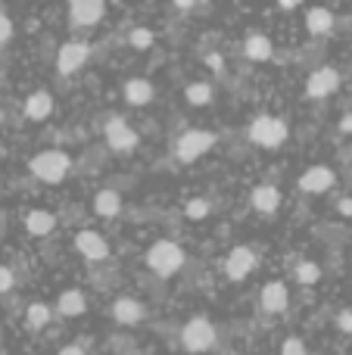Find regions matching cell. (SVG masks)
<instances>
[{
	"mask_svg": "<svg viewBox=\"0 0 352 355\" xmlns=\"http://www.w3.org/2000/svg\"><path fill=\"white\" fill-rule=\"evenodd\" d=\"M184 262H187V256L181 250V243H175V240H156L147 250V268L156 277H175L184 268Z\"/></svg>",
	"mask_w": 352,
	"mask_h": 355,
	"instance_id": "1",
	"label": "cell"
},
{
	"mask_svg": "<svg viewBox=\"0 0 352 355\" xmlns=\"http://www.w3.org/2000/svg\"><path fill=\"white\" fill-rule=\"evenodd\" d=\"M247 137L249 144H256V147L262 150H278L287 144V137H290V128H287V122L281 116H256L253 122H249L247 128Z\"/></svg>",
	"mask_w": 352,
	"mask_h": 355,
	"instance_id": "2",
	"label": "cell"
},
{
	"mask_svg": "<svg viewBox=\"0 0 352 355\" xmlns=\"http://www.w3.org/2000/svg\"><path fill=\"white\" fill-rule=\"evenodd\" d=\"M28 172L44 184H62L66 175L72 172V156L62 153V150H41V153L31 156Z\"/></svg>",
	"mask_w": 352,
	"mask_h": 355,
	"instance_id": "3",
	"label": "cell"
},
{
	"mask_svg": "<svg viewBox=\"0 0 352 355\" xmlns=\"http://www.w3.org/2000/svg\"><path fill=\"white\" fill-rule=\"evenodd\" d=\"M218 334H215V324H212L206 315H193L191 321H187L184 327H181V346H184V352H209L212 346H215Z\"/></svg>",
	"mask_w": 352,
	"mask_h": 355,
	"instance_id": "4",
	"label": "cell"
},
{
	"mask_svg": "<svg viewBox=\"0 0 352 355\" xmlns=\"http://www.w3.org/2000/svg\"><path fill=\"white\" fill-rule=\"evenodd\" d=\"M218 135L206 128H187L184 135L175 141V159L178 162H197L200 156H206L212 147H215Z\"/></svg>",
	"mask_w": 352,
	"mask_h": 355,
	"instance_id": "5",
	"label": "cell"
},
{
	"mask_svg": "<svg viewBox=\"0 0 352 355\" xmlns=\"http://www.w3.org/2000/svg\"><path fill=\"white\" fill-rule=\"evenodd\" d=\"M103 135H106V147H109L112 153H118V156H131L137 150V144H141V135H137V131L131 128L122 116L106 119Z\"/></svg>",
	"mask_w": 352,
	"mask_h": 355,
	"instance_id": "6",
	"label": "cell"
},
{
	"mask_svg": "<svg viewBox=\"0 0 352 355\" xmlns=\"http://www.w3.org/2000/svg\"><path fill=\"white\" fill-rule=\"evenodd\" d=\"M72 246L78 256L87 259V262H106V259H109V240H106L100 231H91V227L75 234Z\"/></svg>",
	"mask_w": 352,
	"mask_h": 355,
	"instance_id": "7",
	"label": "cell"
},
{
	"mask_svg": "<svg viewBox=\"0 0 352 355\" xmlns=\"http://www.w3.org/2000/svg\"><path fill=\"white\" fill-rule=\"evenodd\" d=\"M337 87H340V69H334V66H318L306 78V94L312 100L331 97V94H337Z\"/></svg>",
	"mask_w": 352,
	"mask_h": 355,
	"instance_id": "8",
	"label": "cell"
},
{
	"mask_svg": "<svg viewBox=\"0 0 352 355\" xmlns=\"http://www.w3.org/2000/svg\"><path fill=\"white\" fill-rule=\"evenodd\" d=\"M256 265H259V256L253 246H234L225 259V275H228V281H243L256 271Z\"/></svg>",
	"mask_w": 352,
	"mask_h": 355,
	"instance_id": "9",
	"label": "cell"
},
{
	"mask_svg": "<svg viewBox=\"0 0 352 355\" xmlns=\"http://www.w3.org/2000/svg\"><path fill=\"white\" fill-rule=\"evenodd\" d=\"M87 56H91V44L66 41L60 50H56V69H60V75H75L78 69H85Z\"/></svg>",
	"mask_w": 352,
	"mask_h": 355,
	"instance_id": "10",
	"label": "cell"
},
{
	"mask_svg": "<svg viewBox=\"0 0 352 355\" xmlns=\"http://www.w3.org/2000/svg\"><path fill=\"white\" fill-rule=\"evenodd\" d=\"M106 16V3L103 0H75L69 6V22L72 28H94L97 22H103Z\"/></svg>",
	"mask_w": 352,
	"mask_h": 355,
	"instance_id": "11",
	"label": "cell"
},
{
	"mask_svg": "<svg viewBox=\"0 0 352 355\" xmlns=\"http://www.w3.org/2000/svg\"><path fill=\"white\" fill-rule=\"evenodd\" d=\"M109 312H112V318H116V324H122V327H137L147 318V306H143L137 296H118Z\"/></svg>",
	"mask_w": 352,
	"mask_h": 355,
	"instance_id": "12",
	"label": "cell"
},
{
	"mask_svg": "<svg viewBox=\"0 0 352 355\" xmlns=\"http://www.w3.org/2000/svg\"><path fill=\"white\" fill-rule=\"evenodd\" d=\"M334 184H337L334 168H331V166H312V168H306V172L299 175V184H297V187L303 190V193L318 196V193H324V190H331Z\"/></svg>",
	"mask_w": 352,
	"mask_h": 355,
	"instance_id": "13",
	"label": "cell"
},
{
	"mask_svg": "<svg viewBox=\"0 0 352 355\" xmlns=\"http://www.w3.org/2000/svg\"><path fill=\"white\" fill-rule=\"evenodd\" d=\"M259 306L265 309L268 315H281L290 306V290H287L284 281H268L265 287L259 290Z\"/></svg>",
	"mask_w": 352,
	"mask_h": 355,
	"instance_id": "14",
	"label": "cell"
},
{
	"mask_svg": "<svg viewBox=\"0 0 352 355\" xmlns=\"http://www.w3.org/2000/svg\"><path fill=\"white\" fill-rule=\"evenodd\" d=\"M281 190L274 184H259V187L249 190V206L256 209L259 215H274L281 209Z\"/></svg>",
	"mask_w": 352,
	"mask_h": 355,
	"instance_id": "15",
	"label": "cell"
},
{
	"mask_svg": "<svg viewBox=\"0 0 352 355\" xmlns=\"http://www.w3.org/2000/svg\"><path fill=\"white\" fill-rule=\"evenodd\" d=\"M122 97L128 106H147L150 100L156 97V87L150 85L147 78H141V75H134V78H128L122 85Z\"/></svg>",
	"mask_w": 352,
	"mask_h": 355,
	"instance_id": "16",
	"label": "cell"
},
{
	"mask_svg": "<svg viewBox=\"0 0 352 355\" xmlns=\"http://www.w3.org/2000/svg\"><path fill=\"white\" fill-rule=\"evenodd\" d=\"M25 119H31V122H44V119L53 116V97H50V91H35L25 97Z\"/></svg>",
	"mask_w": 352,
	"mask_h": 355,
	"instance_id": "17",
	"label": "cell"
},
{
	"mask_svg": "<svg viewBox=\"0 0 352 355\" xmlns=\"http://www.w3.org/2000/svg\"><path fill=\"white\" fill-rule=\"evenodd\" d=\"M243 56L253 62H268L274 56V44L268 35H262V31H256V35H247V41H243Z\"/></svg>",
	"mask_w": 352,
	"mask_h": 355,
	"instance_id": "18",
	"label": "cell"
},
{
	"mask_svg": "<svg viewBox=\"0 0 352 355\" xmlns=\"http://www.w3.org/2000/svg\"><path fill=\"white\" fill-rule=\"evenodd\" d=\"M122 193L118 190H112V187H106V190H97L94 193V212L100 215V218H116V215H122Z\"/></svg>",
	"mask_w": 352,
	"mask_h": 355,
	"instance_id": "19",
	"label": "cell"
},
{
	"mask_svg": "<svg viewBox=\"0 0 352 355\" xmlns=\"http://www.w3.org/2000/svg\"><path fill=\"white\" fill-rule=\"evenodd\" d=\"M22 225L31 237H47V234L56 227V215L50 212V209H31V212H25Z\"/></svg>",
	"mask_w": 352,
	"mask_h": 355,
	"instance_id": "20",
	"label": "cell"
},
{
	"mask_svg": "<svg viewBox=\"0 0 352 355\" xmlns=\"http://www.w3.org/2000/svg\"><path fill=\"white\" fill-rule=\"evenodd\" d=\"M56 312L62 318H78V315L87 312V296L85 290H62L60 300H56Z\"/></svg>",
	"mask_w": 352,
	"mask_h": 355,
	"instance_id": "21",
	"label": "cell"
},
{
	"mask_svg": "<svg viewBox=\"0 0 352 355\" xmlns=\"http://www.w3.org/2000/svg\"><path fill=\"white\" fill-rule=\"evenodd\" d=\"M337 25V16L328 10V6H312L309 12H306V28H309V35L322 37V35H331Z\"/></svg>",
	"mask_w": 352,
	"mask_h": 355,
	"instance_id": "22",
	"label": "cell"
},
{
	"mask_svg": "<svg viewBox=\"0 0 352 355\" xmlns=\"http://www.w3.org/2000/svg\"><path fill=\"white\" fill-rule=\"evenodd\" d=\"M50 318H53V312H50V306L41 300L25 309V327H28V331H44V327L50 324Z\"/></svg>",
	"mask_w": 352,
	"mask_h": 355,
	"instance_id": "23",
	"label": "cell"
},
{
	"mask_svg": "<svg viewBox=\"0 0 352 355\" xmlns=\"http://www.w3.org/2000/svg\"><path fill=\"white\" fill-rule=\"evenodd\" d=\"M293 277H297V284H303V287H312V284H318L324 277V268L318 262H312V259H303V262H297V268H293Z\"/></svg>",
	"mask_w": 352,
	"mask_h": 355,
	"instance_id": "24",
	"label": "cell"
},
{
	"mask_svg": "<svg viewBox=\"0 0 352 355\" xmlns=\"http://www.w3.org/2000/svg\"><path fill=\"white\" fill-rule=\"evenodd\" d=\"M184 97H187V103L191 106H209L215 94H212L209 81H191V85L184 87Z\"/></svg>",
	"mask_w": 352,
	"mask_h": 355,
	"instance_id": "25",
	"label": "cell"
},
{
	"mask_svg": "<svg viewBox=\"0 0 352 355\" xmlns=\"http://www.w3.org/2000/svg\"><path fill=\"white\" fill-rule=\"evenodd\" d=\"M153 41H156V35L147 28V25H134V28H131V35H128L131 50H150V47H153Z\"/></svg>",
	"mask_w": 352,
	"mask_h": 355,
	"instance_id": "26",
	"label": "cell"
},
{
	"mask_svg": "<svg viewBox=\"0 0 352 355\" xmlns=\"http://www.w3.org/2000/svg\"><path fill=\"white\" fill-rule=\"evenodd\" d=\"M209 212H212V202L206 200V196H193V200H187V206H184V215H187L191 221L206 218Z\"/></svg>",
	"mask_w": 352,
	"mask_h": 355,
	"instance_id": "27",
	"label": "cell"
},
{
	"mask_svg": "<svg viewBox=\"0 0 352 355\" xmlns=\"http://www.w3.org/2000/svg\"><path fill=\"white\" fill-rule=\"evenodd\" d=\"M281 355H309V352H306V343L299 337H287L284 346H281Z\"/></svg>",
	"mask_w": 352,
	"mask_h": 355,
	"instance_id": "28",
	"label": "cell"
},
{
	"mask_svg": "<svg viewBox=\"0 0 352 355\" xmlns=\"http://www.w3.org/2000/svg\"><path fill=\"white\" fill-rule=\"evenodd\" d=\"M12 284H16V275H12L10 265H0V293H10Z\"/></svg>",
	"mask_w": 352,
	"mask_h": 355,
	"instance_id": "29",
	"label": "cell"
},
{
	"mask_svg": "<svg viewBox=\"0 0 352 355\" xmlns=\"http://www.w3.org/2000/svg\"><path fill=\"white\" fill-rule=\"evenodd\" d=\"M206 66H209L215 75H225V56L218 53V50H212V53H206Z\"/></svg>",
	"mask_w": 352,
	"mask_h": 355,
	"instance_id": "30",
	"label": "cell"
},
{
	"mask_svg": "<svg viewBox=\"0 0 352 355\" xmlns=\"http://www.w3.org/2000/svg\"><path fill=\"white\" fill-rule=\"evenodd\" d=\"M10 37H12V22H10V16L0 12V44H6Z\"/></svg>",
	"mask_w": 352,
	"mask_h": 355,
	"instance_id": "31",
	"label": "cell"
},
{
	"mask_svg": "<svg viewBox=\"0 0 352 355\" xmlns=\"http://www.w3.org/2000/svg\"><path fill=\"white\" fill-rule=\"evenodd\" d=\"M337 327H340L343 334H352V312L349 309H343V312L337 315Z\"/></svg>",
	"mask_w": 352,
	"mask_h": 355,
	"instance_id": "32",
	"label": "cell"
},
{
	"mask_svg": "<svg viewBox=\"0 0 352 355\" xmlns=\"http://www.w3.org/2000/svg\"><path fill=\"white\" fill-rule=\"evenodd\" d=\"M60 355H87V352H85V346L81 343H69V346H62L60 349Z\"/></svg>",
	"mask_w": 352,
	"mask_h": 355,
	"instance_id": "33",
	"label": "cell"
},
{
	"mask_svg": "<svg viewBox=\"0 0 352 355\" xmlns=\"http://www.w3.org/2000/svg\"><path fill=\"white\" fill-rule=\"evenodd\" d=\"M337 209H340L343 215H352V196H340V200H337Z\"/></svg>",
	"mask_w": 352,
	"mask_h": 355,
	"instance_id": "34",
	"label": "cell"
},
{
	"mask_svg": "<svg viewBox=\"0 0 352 355\" xmlns=\"http://www.w3.org/2000/svg\"><path fill=\"white\" fill-rule=\"evenodd\" d=\"M340 131L343 135H352V112H346V116L340 119Z\"/></svg>",
	"mask_w": 352,
	"mask_h": 355,
	"instance_id": "35",
	"label": "cell"
},
{
	"mask_svg": "<svg viewBox=\"0 0 352 355\" xmlns=\"http://www.w3.org/2000/svg\"><path fill=\"white\" fill-rule=\"evenodd\" d=\"M175 10L187 12V10H193V3H191V0H178V3H175Z\"/></svg>",
	"mask_w": 352,
	"mask_h": 355,
	"instance_id": "36",
	"label": "cell"
},
{
	"mask_svg": "<svg viewBox=\"0 0 352 355\" xmlns=\"http://www.w3.org/2000/svg\"><path fill=\"white\" fill-rule=\"evenodd\" d=\"M0 346H3V340H0Z\"/></svg>",
	"mask_w": 352,
	"mask_h": 355,
	"instance_id": "37",
	"label": "cell"
}]
</instances>
